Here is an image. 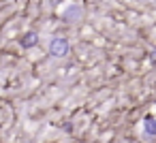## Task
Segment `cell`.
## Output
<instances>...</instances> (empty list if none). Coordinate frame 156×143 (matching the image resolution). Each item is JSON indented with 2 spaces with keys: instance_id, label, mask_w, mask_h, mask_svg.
<instances>
[{
  "instance_id": "7a4b0ae2",
  "label": "cell",
  "mask_w": 156,
  "mask_h": 143,
  "mask_svg": "<svg viewBox=\"0 0 156 143\" xmlns=\"http://www.w3.org/2000/svg\"><path fill=\"white\" fill-rule=\"evenodd\" d=\"M143 132H145V137H156V117L152 113H147L143 117Z\"/></svg>"
},
{
  "instance_id": "5b68a950",
  "label": "cell",
  "mask_w": 156,
  "mask_h": 143,
  "mask_svg": "<svg viewBox=\"0 0 156 143\" xmlns=\"http://www.w3.org/2000/svg\"><path fill=\"white\" fill-rule=\"evenodd\" d=\"M83 2H90V0H83Z\"/></svg>"
},
{
  "instance_id": "3957f363",
  "label": "cell",
  "mask_w": 156,
  "mask_h": 143,
  "mask_svg": "<svg viewBox=\"0 0 156 143\" xmlns=\"http://www.w3.org/2000/svg\"><path fill=\"white\" fill-rule=\"evenodd\" d=\"M39 43V34L37 32H26L22 39H20V45L24 47V49H30V47H34Z\"/></svg>"
},
{
  "instance_id": "277c9868",
  "label": "cell",
  "mask_w": 156,
  "mask_h": 143,
  "mask_svg": "<svg viewBox=\"0 0 156 143\" xmlns=\"http://www.w3.org/2000/svg\"><path fill=\"white\" fill-rule=\"evenodd\" d=\"M79 13H81L79 7H69V9L64 11V19H66V22H75V19L79 17Z\"/></svg>"
},
{
  "instance_id": "6da1fadb",
  "label": "cell",
  "mask_w": 156,
  "mask_h": 143,
  "mask_svg": "<svg viewBox=\"0 0 156 143\" xmlns=\"http://www.w3.org/2000/svg\"><path fill=\"white\" fill-rule=\"evenodd\" d=\"M49 54H51V56H56V58L66 56V54H69V41H66V39H62V37L51 39V43H49Z\"/></svg>"
}]
</instances>
